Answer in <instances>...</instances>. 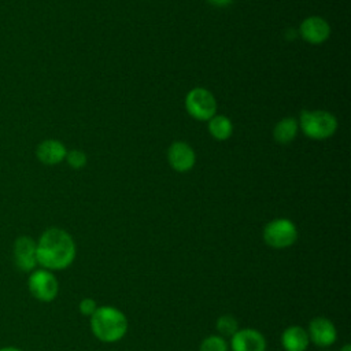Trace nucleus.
Returning <instances> with one entry per match:
<instances>
[{
	"label": "nucleus",
	"instance_id": "f257e3e1",
	"mask_svg": "<svg viewBox=\"0 0 351 351\" xmlns=\"http://www.w3.org/2000/svg\"><path fill=\"white\" fill-rule=\"evenodd\" d=\"M37 263L48 270H62L75 258L73 237L63 229H47L37 243Z\"/></svg>",
	"mask_w": 351,
	"mask_h": 351
},
{
	"label": "nucleus",
	"instance_id": "f03ea898",
	"mask_svg": "<svg viewBox=\"0 0 351 351\" xmlns=\"http://www.w3.org/2000/svg\"><path fill=\"white\" fill-rule=\"evenodd\" d=\"M90 328L95 336L104 343L121 340L128 330V319L122 311L111 306L97 307L90 317Z\"/></svg>",
	"mask_w": 351,
	"mask_h": 351
},
{
	"label": "nucleus",
	"instance_id": "7ed1b4c3",
	"mask_svg": "<svg viewBox=\"0 0 351 351\" xmlns=\"http://www.w3.org/2000/svg\"><path fill=\"white\" fill-rule=\"evenodd\" d=\"M302 132L311 140H326L337 129V119L333 114L324 110L302 111L298 122Z\"/></svg>",
	"mask_w": 351,
	"mask_h": 351
},
{
	"label": "nucleus",
	"instance_id": "20e7f679",
	"mask_svg": "<svg viewBox=\"0 0 351 351\" xmlns=\"http://www.w3.org/2000/svg\"><path fill=\"white\" fill-rule=\"evenodd\" d=\"M185 108L197 121H208L217 112V101L206 88H193L186 93Z\"/></svg>",
	"mask_w": 351,
	"mask_h": 351
},
{
	"label": "nucleus",
	"instance_id": "39448f33",
	"mask_svg": "<svg viewBox=\"0 0 351 351\" xmlns=\"http://www.w3.org/2000/svg\"><path fill=\"white\" fill-rule=\"evenodd\" d=\"M298 239V230L292 221L277 218L270 221L263 229V240L273 248H285L292 245Z\"/></svg>",
	"mask_w": 351,
	"mask_h": 351
},
{
	"label": "nucleus",
	"instance_id": "423d86ee",
	"mask_svg": "<svg viewBox=\"0 0 351 351\" xmlns=\"http://www.w3.org/2000/svg\"><path fill=\"white\" fill-rule=\"evenodd\" d=\"M27 287L30 293L41 300L51 302L56 298L59 291V284L56 277L49 270H36L29 276Z\"/></svg>",
	"mask_w": 351,
	"mask_h": 351
},
{
	"label": "nucleus",
	"instance_id": "0eeeda50",
	"mask_svg": "<svg viewBox=\"0 0 351 351\" xmlns=\"http://www.w3.org/2000/svg\"><path fill=\"white\" fill-rule=\"evenodd\" d=\"M37 243L29 236H21L15 240L12 255L15 266L22 271H30L37 265Z\"/></svg>",
	"mask_w": 351,
	"mask_h": 351
},
{
	"label": "nucleus",
	"instance_id": "6e6552de",
	"mask_svg": "<svg viewBox=\"0 0 351 351\" xmlns=\"http://www.w3.org/2000/svg\"><path fill=\"white\" fill-rule=\"evenodd\" d=\"M167 160L176 171L185 173L195 166L196 155L189 144L184 141H176L169 147Z\"/></svg>",
	"mask_w": 351,
	"mask_h": 351
},
{
	"label": "nucleus",
	"instance_id": "1a4fd4ad",
	"mask_svg": "<svg viewBox=\"0 0 351 351\" xmlns=\"http://www.w3.org/2000/svg\"><path fill=\"white\" fill-rule=\"evenodd\" d=\"M299 33L304 41L310 44H321L328 40L330 34V26L324 18L313 15L300 23Z\"/></svg>",
	"mask_w": 351,
	"mask_h": 351
},
{
	"label": "nucleus",
	"instance_id": "9d476101",
	"mask_svg": "<svg viewBox=\"0 0 351 351\" xmlns=\"http://www.w3.org/2000/svg\"><path fill=\"white\" fill-rule=\"evenodd\" d=\"M232 351H265L266 340L263 335L255 329H239L230 341Z\"/></svg>",
	"mask_w": 351,
	"mask_h": 351
},
{
	"label": "nucleus",
	"instance_id": "9b49d317",
	"mask_svg": "<svg viewBox=\"0 0 351 351\" xmlns=\"http://www.w3.org/2000/svg\"><path fill=\"white\" fill-rule=\"evenodd\" d=\"M307 335L314 344L321 347L333 344L337 336L335 325L328 318L324 317H317L310 322Z\"/></svg>",
	"mask_w": 351,
	"mask_h": 351
},
{
	"label": "nucleus",
	"instance_id": "f8f14e48",
	"mask_svg": "<svg viewBox=\"0 0 351 351\" xmlns=\"http://www.w3.org/2000/svg\"><path fill=\"white\" fill-rule=\"evenodd\" d=\"M66 154L67 149L64 144L55 138H47L36 148V156L44 165H58L64 160Z\"/></svg>",
	"mask_w": 351,
	"mask_h": 351
},
{
	"label": "nucleus",
	"instance_id": "ddd939ff",
	"mask_svg": "<svg viewBox=\"0 0 351 351\" xmlns=\"http://www.w3.org/2000/svg\"><path fill=\"white\" fill-rule=\"evenodd\" d=\"M308 341L310 339L307 330L298 325L287 328L281 336V344L287 351H304Z\"/></svg>",
	"mask_w": 351,
	"mask_h": 351
},
{
	"label": "nucleus",
	"instance_id": "4468645a",
	"mask_svg": "<svg viewBox=\"0 0 351 351\" xmlns=\"http://www.w3.org/2000/svg\"><path fill=\"white\" fill-rule=\"evenodd\" d=\"M298 121L292 117H287V118H282L280 122H277V125L274 126V130H273V136H274V140L281 143V144H288L291 143L296 133H298Z\"/></svg>",
	"mask_w": 351,
	"mask_h": 351
},
{
	"label": "nucleus",
	"instance_id": "2eb2a0df",
	"mask_svg": "<svg viewBox=\"0 0 351 351\" xmlns=\"http://www.w3.org/2000/svg\"><path fill=\"white\" fill-rule=\"evenodd\" d=\"M208 132L215 140L223 141L232 136L233 125L228 117L215 114L211 119H208Z\"/></svg>",
	"mask_w": 351,
	"mask_h": 351
},
{
	"label": "nucleus",
	"instance_id": "dca6fc26",
	"mask_svg": "<svg viewBox=\"0 0 351 351\" xmlns=\"http://www.w3.org/2000/svg\"><path fill=\"white\" fill-rule=\"evenodd\" d=\"M217 330L221 333V337L223 336H233L239 330L237 321L232 315H222L217 321Z\"/></svg>",
	"mask_w": 351,
	"mask_h": 351
},
{
	"label": "nucleus",
	"instance_id": "f3484780",
	"mask_svg": "<svg viewBox=\"0 0 351 351\" xmlns=\"http://www.w3.org/2000/svg\"><path fill=\"white\" fill-rule=\"evenodd\" d=\"M200 351H228V343L221 336H208L200 344Z\"/></svg>",
	"mask_w": 351,
	"mask_h": 351
},
{
	"label": "nucleus",
	"instance_id": "a211bd4d",
	"mask_svg": "<svg viewBox=\"0 0 351 351\" xmlns=\"http://www.w3.org/2000/svg\"><path fill=\"white\" fill-rule=\"evenodd\" d=\"M67 163L73 167V169H81L86 165V155L80 151V149H71V151H67L66 154V158Z\"/></svg>",
	"mask_w": 351,
	"mask_h": 351
},
{
	"label": "nucleus",
	"instance_id": "6ab92c4d",
	"mask_svg": "<svg viewBox=\"0 0 351 351\" xmlns=\"http://www.w3.org/2000/svg\"><path fill=\"white\" fill-rule=\"evenodd\" d=\"M97 310V304L93 299L90 298H85L80 302V311L81 314L86 315V317H92L95 314V311Z\"/></svg>",
	"mask_w": 351,
	"mask_h": 351
},
{
	"label": "nucleus",
	"instance_id": "aec40b11",
	"mask_svg": "<svg viewBox=\"0 0 351 351\" xmlns=\"http://www.w3.org/2000/svg\"><path fill=\"white\" fill-rule=\"evenodd\" d=\"M207 1L215 7H225V5L230 4L233 0H207Z\"/></svg>",
	"mask_w": 351,
	"mask_h": 351
},
{
	"label": "nucleus",
	"instance_id": "412c9836",
	"mask_svg": "<svg viewBox=\"0 0 351 351\" xmlns=\"http://www.w3.org/2000/svg\"><path fill=\"white\" fill-rule=\"evenodd\" d=\"M0 351H22V350L16 348V347H3V348H0Z\"/></svg>",
	"mask_w": 351,
	"mask_h": 351
},
{
	"label": "nucleus",
	"instance_id": "4be33fe9",
	"mask_svg": "<svg viewBox=\"0 0 351 351\" xmlns=\"http://www.w3.org/2000/svg\"><path fill=\"white\" fill-rule=\"evenodd\" d=\"M340 351H351V346H350V344H346Z\"/></svg>",
	"mask_w": 351,
	"mask_h": 351
}]
</instances>
